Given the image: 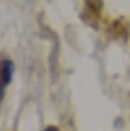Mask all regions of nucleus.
Segmentation results:
<instances>
[{"mask_svg": "<svg viewBox=\"0 0 130 131\" xmlns=\"http://www.w3.org/2000/svg\"><path fill=\"white\" fill-rule=\"evenodd\" d=\"M14 75V63L11 60H2L0 61V101L5 98L6 87L11 84Z\"/></svg>", "mask_w": 130, "mask_h": 131, "instance_id": "1", "label": "nucleus"}, {"mask_svg": "<svg viewBox=\"0 0 130 131\" xmlns=\"http://www.w3.org/2000/svg\"><path fill=\"white\" fill-rule=\"evenodd\" d=\"M44 131H60V130H58L57 127H52V125H51V127H48V128H46Z\"/></svg>", "mask_w": 130, "mask_h": 131, "instance_id": "2", "label": "nucleus"}]
</instances>
